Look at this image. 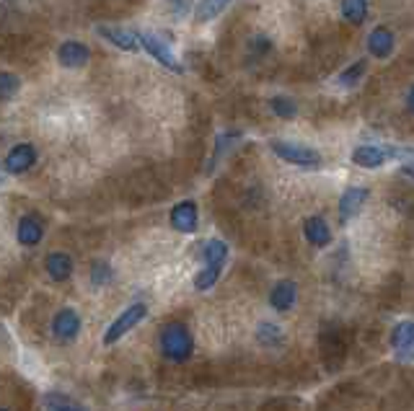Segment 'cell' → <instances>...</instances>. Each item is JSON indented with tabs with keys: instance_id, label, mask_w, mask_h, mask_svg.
Masks as SVG:
<instances>
[{
	"instance_id": "obj_1",
	"label": "cell",
	"mask_w": 414,
	"mask_h": 411,
	"mask_svg": "<svg viewBox=\"0 0 414 411\" xmlns=\"http://www.w3.org/2000/svg\"><path fill=\"white\" fill-rule=\"evenodd\" d=\"M161 352H163L166 359L171 362H187L195 352V342H192V334L184 323H166L161 329Z\"/></svg>"
},
{
	"instance_id": "obj_2",
	"label": "cell",
	"mask_w": 414,
	"mask_h": 411,
	"mask_svg": "<svg viewBox=\"0 0 414 411\" xmlns=\"http://www.w3.org/2000/svg\"><path fill=\"white\" fill-rule=\"evenodd\" d=\"M145 316H148V306H145V303H132L130 308H125V311L114 318V323H109V329H106V334H104V344L106 347H109V344H117L130 329H135Z\"/></svg>"
},
{
	"instance_id": "obj_3",
	"label": "cell",
	"mask_w": 414,
	"mask_h": 411,
	"mask_svg": "<svg viewBox=\"0 0 414 411\" xmlns=\"http://www.w3.org/2000/svg\"><path fill=\"white\" fill-rule=\"evenodd\" d=\"M272 153L282 161L293 166H303V168H314V166L321 163V153L309 145H295V142H280L275 140L272 142Z\"/></svg>"
},
{
	"instance_id": "obj_4",
	"label": "cell",
	"mask_w": 414,
	"mask_h": 411,
	"mask_svg": "<svg viewBox=\"0 0 414 411\" xmlns=\"http://www.w3.org/2000/svg\"><path fill=\"white\" fill-rule=\"evenodd\" d=\"M391 156H407V150L381 148V145H360L352 153V163L360 166V168H378V166H384Z\"/></svg>"
},
{
	"instance_id": "obj_5",
	"label": "cell",
	"mask_w": 414,
	"mask_h": 411,
	"mask_svg": "<svg viewBox=\"0 0 414 411\" xmlns=\"http://www.w3.org/2000/svg\"><path fill=\"white\" fill-rule=\"evenodd\" d=\"M137 37H140V47H143L145 52L151 54L153 60H159L161 65H163V68L173 70V73H181L179 60L173 57L171 47L166 45L163 39H159L156 34H148V31H143V34H137Z\"/></svg>"
},
{
	"instance_id": "obj_6",
	"label": "cell",
	"mask_w": 414,
	"mask_h": 411,
	"mask_svg": "<svg viewBox=\"0 0 414 411\" xmlns=\"http://www.w3.org/2000/svg\"><path fill=\"white\" fill-rule=\"evenodd\" d=\"M78 331H81V316L73 308H62L52 318V337L60 344L76 342Z\"/></svg>"
},
{
	"instance_id": "obj_7",
	"label": "cell",
	"mask_w": 414,
	"mask_h": 411,
	"mask_svg": "<svg viewBox=\"0 0 414 411\" xmlns=\"http://www.w3.org/2000/svg\"><path fill=\"white\" fill-rule=\"evenodd\" d=\"M37 163V148L29 145V142H18L16 148L8 150L6 156V171L18 176V173H26L31 166Z\"/></svg>"
},
{
	"instance_id": "obj_8",
	"label": "cell",
	"mask_w": 414,
	"mask_h": 411,
	"mask_svg": "<svg viewBox=\"0 0 414 411\" xmlns=\"http://www.w3.org/2000/svg\"><path fill=\"white\" fill-rule=\"evenodd\" d=\"M88 60H91V50L86 45H81V42H65V45H60V50H57V62L68 70L86 68Z\"/></svg>"
},
{
	"instance_id": "obj_9",
	"label": "cell",
	"mask_w": 414,
	"mask_h": 411,
	"mask_svg": "<svg viewBox=\"0 0 414 411\" xmlns=\"http://www.w3.org/2000/svg\"><path fill=\"white\" fill-rule=\"evenodd\" d=\"M391 347L399 359H414V321H401L393 326Z\"/></svg>"
},
{
	"instance_id": "obj_10",
	"label": "cell",
	"mask_w": 414,
	"mask_h": 411,
	"mask_svg": "<svg viewBox=\"0 0 414 411\" xmlns=\"http://www.w3.org/2000/svg\"><path fill=\"white\" fill-rule=\"evenodd\" d=\"M16 236H18V243L21 246H37L39 241L45 238V223H42V217L39 215H23L21 220H18V231H16Z\"/></svg>"
},
{
	"instance_id": "obj_11",
	"label": "cell",
	"mask_w": 414,
	"mask_h": 411,
	"mask_svg": "<svg viewBox=\"0 0 414 411\" xmlns=\"http://www.w3.org/2000/svg\"><path fill=\"white\" fill-rule=\"evenodd\" d=\"M171 225L179 233H195L197 231V204L192 199L173 204L171 209Z\"/></svg>"
},
{
	"instance_id": "obj_12",
	"label": "cell",
	"mask_w": 414,
	"mask_h": 411,
	"mask_svg": "<svg viewBox=\"0 0 414 411\" xmlns=\"http://www.w3.org/2000/svg\"><path fill=\"white\" fill-rule=\"evenodd\" d=\"M365 199H368V189H362V187L347 189L345 195H342V199H339V220H342V223L352 220V217L362 209Z\"/></svg>"
},
{
	"instance_id": "obj_13",
	"label": "cell",
	"mask_w": 414,
	"mask_h": 411,
	"mask_svg": "<svg viewBox=\"0 0 414 411\" xmlns=\"http://www.w3.org/2000/svg\"><path fill=\"white\" fill-rule=\"evenodd\" d=\"M295 300H298V287H295L293 279H282V282L275 284L270 292V306L275 308V311H280V313L290 311V308L295 306Z\"/></svg>"
},
{
	"instance_id": "obj_14",
	"label": "cell",
	"mask_w": 414,
	"mask_h": 411,
	"mask_svg": "<svg viewBox=\"0 0 414 411\" xmlns=\"http://www.w3.org/2000/svg\"><path fill=\"white\" fill-rule=\"evenodd\" d=\"M96 31L104 39H109L112 45H117L120 50H125V52H135L137 47H140V37H137L135 31L120 29V26H98Z\"/></svg>"
},
{
	"instance_id": "obj_15",
	"label": "cell",
	"mask_w": 414,
	"mask_h": 411,
	"mask_svg": "<svg viewBox=\"0 0 414 411\" xmlns=\"http://www.w3.org/2000/svg\"><path fill=\"white\" fill-rule=\"evenodd\" d=\"M368 52L378 60H386L393 52V31L386 26H376L368 37Z\"/></svg>"
},
{
	"instance_id": "obj_16",
	"label": "cell",
	"mask_w": 414,
	"mask_h": 411,
	"mask_svg": "<svg viewBox=\"0 0 414 411\" xmlns=\"http://www.w3.org/2000/svg\"><path fill=\"white\" fill-rule=\"evenodd\" d=\"M303 233H306V241H309L311 246H316V248H324L331 243V231H329V225H326L324 217H309L306 220V225H303Z\"/></svg>"
},
{
	"instance_id": "obj_17",
	"label": "cell",
	"mask_w": 414,
	"mask_h": 411,
	"mask_svg": "<svg viewBox=\"0 0 414 411\" xmlns=\"http://www.w3.org/2000/svg\"><path fill=\"white\" fill-rule=\"evenodd\" d=\"M45 270L54 282H65V279H70V274H73V259H70L68 254H62V251H52V254L45 259Z\"/></svg>"
},
{
	"instance_id": "obj_18",
	"label": "cell",
	"mask_w": 414,
	"mask_h": 411,
	"mask_svg": "<svg viewBox=\"0 0 414 411\" xmlns=\"http://www.w3.org/2000/svg\"><path fill=\"white\" fill-rule=\"evenodd\" d=\"M202 259L207 267H218V270H223V264H226V259H228V246L223 243V241L210 238L202 248Z\"/></svg>"
},
{
	"instance_id": "obj_19",
	"label": "cell",
	"mask_w": 414,
	"mask_h": 411,
	"mask_svg": "<svg viewBox=\"0 0 414 411\" xmlns=\"http://www.w3.org/2000/svg\"><path fill=\"white\" fill-rule=\"evenodd\" d=\"M231 3H234V0H200V3H197V11H195V18L197 21H212V18L223 13Z\"/></svg>"
},
{
	"instance_id": "obj_20",
	"label": "cell",
	"mask_w": 414,
	"mask_h": 411,
	"mask_svg": "<svg viewBox=\"0 0 414 411\" xmlns=\"http://www.w3.org/2000/svg\"><path fill=\"white\" fill-rule=\"evenodd\" d=\"M45 406H47V411H88L83 404H78V401L68 398L65 393H57V390L47 393V396H45Z\"/></svg>"
},
{
	"instance_id": "obj_21",
	"label": "cell",
	"mask_w": 414,
	"mask_h": 411,
	"mask_svg": "<svg viewBox=\"0 0 414 411\" xmlns=\"http://www.w3.org/2000/svg\"><path fill=\"white\" fill-rule=\"evenodd\" d=\"M256 339H259L264 347H277V344L285 342V334H282V329H280L277 323L264 321V323H259V329H256Z\"/></svg>"
},
{
	"instance_id": "obj_22",
	"label": "cell",
	"mask_w": 414,
	"mask_h": 411,
	"mask_svg": "<svg viewBox=\"0 0 414 411\" xmlns=\"http://www.w3.org/2000/svg\"><path fill=\"white\" fill-rule=\"evenodd\" d=\"M342 16L350 23H362L368 16V0H342Z\"/></svg>"
},
{
	"instance_id": "obj_23",
	"label": "cell",
	"mask_w": 414,
	"mask_h": 411,
	"mask_svg": "<svg viewBox=\"0 0 414 411\" xmlns=\"http://www.w3.org/2000/svg\"><path fill=\"white\" fill-rule=\"evenodd\" d=\"M270 109L280 120H295V114H298V104L290 96H272Z\"/></svg>"
},
{
	"instance_id": "obj_24",
	"label": "cell",
	"mask_w": 414,
	"mask_h": 411,
	"mask_svg": "<svg viewBox=\"0 0 414 411\" xmlns=\"http://www.w3.org/2000/svg\"><path fill=\"white\" fill-rule=\"evenodd\" d=\"M365 70H368V62L357 60L355 65H350L345 73L339 75V86H345V88H352V86H357V83H360V78L365 75Z\"/></svg>"
},
{
	"instance_id": "obj_25",
	"label": "cell",
	"mask_w": 414,
	"mask_h": 411,
	"mask_svg": "<svg viewBox=\"0 0 414 411\" xmlns=\"http://www.w3.org/2000/svg\"><path fill=\"white\" fill-rule=\"evenodd\" d=\"M218 279H220V270H218V267H207V264H205V270L195 277V287L200 292H205V290H210V287L218 282Z\"/></svg>"
},
{
	"instance_id": "obj_26",
	"label": "cell",
	"mask_w": 414,
	"mask_h": 411,
	"mask_svg": "<svg viewBox=\"0 0 414 411\" xmlns=\"http://www.w3.org/2000/svg\"><path fill=\"white\" fill-rule=\"evenodd\" d=\"M21 88V81L11 73H0V101H8V98H13Z\"/></svg>"
},
{
	"instance_id": "obj_27",
	"label": "cell",
	"mask_w": 414,
	"mask_h": 411,
	"mask_svg": "<svg viewBox=\"0 0 414 411\" xmlns=\"http://www.w3.org/2000/svg\"><path fill=\"white\" fill-rule=\"evenodd\" d=\"M238 137H241L238 132H226V135L218 137V142H215V153H212V166L218 163L220 158H223L228 153V150L234 148L236 142H238Z\"/></svg>"
},
{
	"instance_id": "obj_28",
	"label": "cell",
	"mask_w": 414,
	"mask_h": 411,
	"mask_svg": "<svg viewBox=\"0 0 414 411\" xmlns=\"http://www.w3.org/2000/svg\"><path fill=\"white\" fill-rule=\"evenodd\" d=\"M109 277H112V267L106 262H93V267H91V282L96 284H104L109 282Z\"/></svg>"
},
{
	"instance_id": "obj_29",
	"label": "cell",
	"mask_w": 414,
	"mask_h": 411,
	"mask_svg": "<svg viewBox=\"0 0 414 411\" xmlns=\"http://www.w3.org/2000/svg\"><path fill=\"white\" fill-rule=\"evenodd\" d=\"M401 173H404V176H409V179H414V163L401 166Z\"/></svg>"
},
{
	"instance_id": "obj_30",
	"label": "cell",
	"mask_w": 414,
	"mask_h": 411,
	"mask_svg": "<svg viewBox=\"0 0 414 411\" xmlns=\"http://www.w3.org/2000/svg\"><path fill=\"white\" fill-rule=\"evenodd\" d=\"M407 109L414 114V86H412V91H409V96H407Z\"/></svg>"
},
{
	"instance_id": "obj_31",
	"label": "cell",
	"mask_w": 414,
	"mask_h": 411,
	"mask_svg": "<svg viewBox=\"0 0 414 411\" xmlns=\"http://www.w3.org/2000/svg\"><path fill=\"white\" fill-rule=\"evenodd\" d=\"M0 411H8V409H3V406H0Z\"/></svg>"
}]
</instances>
